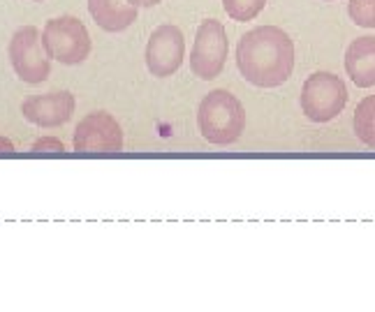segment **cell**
<instances>
[{
    "label": "cell",
    "instance_id": "14",
    "mask_svg": "<svg viewBox=\"0 0 375 312\" xmlns=\"http://www.w3.org/2000/svg\"><path fill=\"white\" fill-rule=\"evenodd\" d=\"M348 17L362 28H375V0H350Z\"/></svg>",
    "mask_w": 375,
    "mask_h": 312
},
{
    "label": "cell",
    "instance_id": "4",
    "mask_svg": "<svg viewBox=\"0 0 375 312\" xmlns=\"http://www.w3.org/2000/svg\"><path fill=\"white\" fill-rule=\"evenodd\" d=\"M348 104V86L331 72H315L301 88V111L313 123L333 121Z\"/></svg>",
    "mask_w": 375,
    "mask_h": 312
},
{
    "label": "cell",
    "instance_id": "8",
    "mask_svg": "<svg viewBox=\"0 0 375 312\" xmlns=\"http://www.w3.org/2000/svg\"><path fill=\"white\" fill-rule=\"evenodd\" d=\"M183 56H186V39L179 26H158L151 33L146 42V67L153 77H172L183 65Z\"/></svg>",
    "mask_w": 375,
    "mask_h": 312
},
{
    "label": "cell",
    "instance_id": "6",
    "mask_svg": "<svg viewBox=\"0 0 375 312\" xmlns=\"http://www.w3.org/2000/svg\"><path fill=\"white\" fill-rule=\"evenodd\" d=\"M7 56H10L12 70L26 84H42L51 74L49 56L44 53L42 39H39L37 28L33 26H21L12 35Z\"/></svg>",
    "mask_w": 375,
    "mask_h": 312
},
{
    "label": "cell",
    "instance_id": "19",
    "mask_svg": "<svg viewBox=\"0 0 375 312\" xmlns=\"http://www.w3.org/2000/svg\"><path fill=\"white\" fill-rule=\"evenodd\" d=\"M35 3H39V0H35Z\"/></svg>",
    "mask_w": 375,
    "mask_h": 312
},
{
    "label": "cell",
    "instance_id": "11",
    "mask_svg": "<svg viewBox=\"0 0 375 312\" xmlns=\"http://www.w3.org/2000/svg\"><path fill=\"white\" fill-rule=\"evenodd\" d=\"M89 12L107 33H121L137 21V7L127 0H89Z\"/></svg>",
    "mask_w": 375,
    "mask_h": 312
},
{
    "label": "cell",
    "instance_id": "7",
    "mask_svg": "<svg viewBox=\"0 0 375 312\" xmlns=\"http://www.w3.org/2000/svg\"><path fill=\"white\" fill-rule=\"evenodd\" d=\"M123 148V130L107 111H95L82 118L75 130V150L89 155L118 153Z\"/></svg>",
    "mask_w": 375,
    "mask_h": 312
},
{
    "label": "cell",
    "instance_id": "1",
    "mask_svg": "<svg viewBox=\"0 0 375 312\" xmlns=\"http://www.w3.org/2000/svg\"><path fill=\"white\" fill-rule=\"evenodd\" d=\"M294 60V42L285 30L276 26H258L239 39V74L258 88L283 86L292 77Z\"/></svg>",
    "mask_w": 375,
    "mask_h": 312
},
{
    "label": "cell",
    "instance_id": "18",
    "mask_svg": "<svg viewBox=\"0 0 375 312\" xmlns=\"http://www.w3.org/2000/svg\"><path fill=\"white\" fill-rule=\"evenodd\" d=\"M326 3H331V0H326Z\"/></svg>",
    "mask_w": 375,
    "mask_h": 312
},
{
    "label": "cell",
    "instance_id": "12",
    "mask_svg": "<svg viewBox=\"0 0 375 312\" xmlns=\"http://www.w3.org/2000/svg\"><path fill=\"white\" fill-rule=\"evenodd\" d=\"M352 125L357 139L369 148H375V95H369L357 104Z\"/></svg>",
    "mask_w": 375,
    "mask_h": 312
},
{
    "label": "cell",
    "instance_id": "17",
    "mask_svg": "<svg viewBox=\"0 0 375 312\" xmlns=\"http://www.w3.org/2000/svg\"><path fill=\"white\" fill-rule=\"evenodd\" d=\"M12 143L7 141L5 137H0V155H12Z\"/></svg>",
    "mask_w": 375,
    "mask_h": 312
},
{
    "label": "cell",
    "instance_id": "3",
    "mask_svg": "<svg viewBox=\"0 0 375 312\" xmlns=\"http://www.w3.org/2000/svg\"><path fill=\"white\" fill-rule=\"evenodd\" d=\"M39 39H42L44 53L63 65H79L91 56V35L84 23L75 17L46 21Z\"/></svg>",
    "mask_w": 375,
    "mask_h": 312
},
{
    "label": "cell",
    "instance_id": "15",
    "mask_svg": "<svg viewBox=\"0 0 375 312\" xmlns=\"http://www.w3.org/2000/svg\"><path fill=\"white\" fill-rule=\"evenodd\" d=\"M63 143L58 139H51V137H44V139H39L35 141V146H33V153L35 155H42V153H63Z\"/></svg>",
    "mask_w": 375,
    "mask_h": 312
},
{
    "label": "cell",
    "instance_id": "2",
    "mask_svg": "<svg viewBox=\"0 0 375 312\" xmlns=\"http://www.w3.org/2000/svg\"><path fill=\"white\" fill-rule=\"evenodd\" d=\"M197 130L213 146H229L246 130V109L229 91H211L199 102Z\"/></svg>",
    "mask_w": 375,
    "mask_h": 312
},
{
    "label": "cell",
    "instance_id": "16",
    "mask_svg": "<svg viewBox=\"0 0 375 312\" xmlns=\"http://www.w3.org/2000/svg\"><path fill=\"white\" fill-rule=\"evenodd\" d=\"M127 3H132L134 7H155L163 0H127Z\"/></svg>",
    "mask_w": 375,
    "mask_h": 312
},
{
    "label": "cell",
    "instance_id": "9",
    "mask_svg": "<svg viewBox=\"0 0 375 312\" xmlns=\"http://www.w3.org/2000/svg\"><path fill=\"white\" fill-rule=\"evenodd\" d=\"M75 95L70 91L30 95L21 104V114L28 123L37 127H58L75 114Z\"/></svg>",
    "mask_w": 375,
    "mask_h": 312
},
{
    "label": "cell",
    "instance_id": "5",
    "mask_svg": "<svg viewBox=\"0 0 375 312\" xmlns=\"http://www.w3.org/2000/svg\"><path fill=\"white\" fill-rule=\"evenodd\" d=\"M227 51L229 42L225 26L215 19L202 21V26L197 28L195 35V46L190 51V70H193V74L204 79V82L220 77L227 60Z\"/></svg>",
    "mask_w": 375,
    "mask_h": 312
},
{
    "label": "cell",
    "instance_id": "10",
    "mask_svg": "<svg viewBox=\"0 0 375 312\" xmlns=\"http://www.w3.org/2000/svg\"><path fill=\"white\" fill-rule=\"evenodd\" d=\"M345 72L357 88L375 86V37H357L345 49Z\"/></svg>",
    "mask_w": 375,
    "mask_h": 312
},
{
    "label": "cell",
    "instance_id": "13",
    "mask_svg": "<svg viewBox=\"0 0 375 312\" xmlns=\"http://www.w3.org/2000/svg\"><path fill=\"white\" fill-rule=\"evenodd\" d=\"M267 0H222V7L229 14V19H234L239 23L253 21L258 14L265 10Z\"/></svg>",
    "mask_w": 375,
    "mask_h": 312
}]
</instances>
